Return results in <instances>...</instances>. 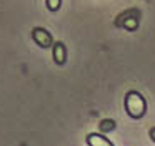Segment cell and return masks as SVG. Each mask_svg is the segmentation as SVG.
<instances>
[{"instance_id":"6","label":"cell","mask_w":155,"mask_h":146,"mask_svg":"<svg viewBox=\"0 0 155 146\" xmlns=\"http://www.w3.org/2000/svg\"><path fill=\"white\" fill-rule=\"evenodd\" d=\"M45 2H47V8L50 10V12H57V10L60 8L62 0H45Z\"/></svg>"},{"instance_id":"2","label":"cell","mask_w":155,"mask_h":146,"mask_svg":"<svg viewBox=\"0 0 155 146\" xmlns=\"http://www.w3.org/2000/svg\"><path fill=\"white\" fill-rule=\"evenodd\" d=\"M32 38H34V42L37 43L38 46H42V48H50V46L54 45L52 35L45 28H42V27H37V28L32 30Z\"/></svg>"},{"instance_id":"5","label":"cell","mask_w":155,"mask_h":146,"mask_svg":"<svg viewBox=\"0 0 155 146\" xmlns=\"http://www.w3.org/2000/svg\"><path fill=\"white\" fill-rule=\"evenodd\" d=\"M114 128H115V123L112 121V119H104V121L100 123V129H102V133L112 131Z\"/></svg>"},{"instance_id":"1","label":"cell","mask_w":155,"mask_h":146,"mask_svg":"<svg viewBox=\"0 0 155 146\" xmlns=\"http://www.w3.org/2000/svg\"><path fill=\"white\" fill-rule=\"evenodd\" d=\"M125 110H127L130 118H135V119L142 118L147 111L145 98L138 91H128L125 95Z\"/></svg>"},{"instance_id":"8","label":"cell","mask_w":155,"mask_h":146,"mask_svg":"<svg viewBox=\"0 0 155 146\" xmlns=\"http://www.w3.org/2000/svg\"><path fill=\"white\" fill-rule=\"evenodd\" d=\"M148 135H150V138H152V141L155 143V128H152L150 129V133H148Z\"/></svg>"},{"instance_id":"3","label":"cell","mask_w":155,"mask_h":146,"mask_svg":"<svg viewBox=\"0 0 155 146\" xmlns=\"http://www.w3.org/2000/svg\"><path fill=\"white\" fill-rule=\"evenodd\" d=\"M52 48H54V62L57 65H64L65 60H67V48H65V45L57 42L55 45H52Z\"/></svg>"},{"instance_id":"4","label":"cell","mask_w":155,"mask_h":146,"mask_svg":"<svg viewBox=\"0 0 155 146\" xmlns=\"http://www.w3.org/2000/svg\"><path fill=\"white\" fill-rule=\"evenodd\" d=\"M87 143H88V146H114L107 138H105V136L97 135V133H92V135H88V136H87Z\"/></svg>"},{"instance_id":"7","label":"cell","mask_w":155,"mask_h":146,"mask_svg":"<svg viewBox=\"0 0 155 146\" xmlns=\"http://www.w3.org/2000/svg\"><path fill=\"white\" fill-rule=\"evenodd\" d=\"M120 25H122V27H125V28H128V30H134V28H137L138 20H137V18H128L127 22H122Z\"/></svg>"}]
</instances>
